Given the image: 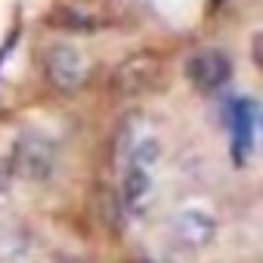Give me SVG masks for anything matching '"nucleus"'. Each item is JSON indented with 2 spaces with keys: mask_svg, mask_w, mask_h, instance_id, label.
I'll use <instances>...</instances> for the list:
<instances>
[{
  "mask_svg": "<svg viewBox=\"0 0 263 263\" xmlns=\"http://www.w3.org/2000/svg\"><path fill=\"white\" fill-rule=\"evenodd\" d=\"M217 226H214V217L198 211V208H186L180 214H174L171 220V235L180 248H189V251H198L204 248L211 238H214Z\"/></svg>",
  "mask_w": 263,
  "mask_h": 263,
  "instance_id": "obj_5",
  "label": "nucleus"
},
{
  "mask_svg": "<svg viewBox=\"0 0 263 263\" xmlns=\"http://www.w3.org/2000/svg\"><path fill=\"white\" fill-rule=\"evenodd\" d=\"M152 171L143 167H124V204L130 214H143L152 201Z\"/></svg>",
  "mask_w": 263,
  "mask_h": 263,
  "instance_id": "obj_7",
  "label": "nucleus"
},
{
  "mask_svg": "<svg viewBox=\"0 0 263 263\" xmlns=\"http://www.w3.org/2000/svg\"><path fill=\"white\" fill-rule=\"evenodd\" d=\"M50 25H56V28H68V31H90V28H93V19L84 16V13H78V10L59 7V10H53Z\"/></svg>",
  "mask_w": 263,
  "mask_h": 263,
  "instance_id": "obj_8",
  "label": "nucleus"
},
{
  "mask_svg": "<svg viewBox=\"0 0 263 263\" xmlns=\"http://www.w3.org/2000/svg\"><path fill=\"white\" fill-rule=\"evenodd\" d=\"M229 127H232V146H235V158L245 161L251 140H254V127H257V102L251 99H238L229 108Z\"/></svg>",
  "mask_w": 263,
  "mask_h": 263,
  "instance_id": "obj_6",
  "label": "nucleus"
},
{
  "mask_svg": "<svg viewBox=\"0 0 263 263\" xmlns=\"http://www.w3.org/2000/svg\"><path fill=\"white\" fill-rule=\"evenodd\" d=\"M254 59L260 62V37H254Z\"/></svg>",
  "mask_w": 263,
  "mask_h": 263,
  "instance_id": "obj_9",
  "label": "nucleus"
},
{
  "mask_svg": "<svg viewBox=\"0 0 263 263\" xmlns=\"http://www.w3.org/2000/svg\"><path fill=\"white\" fill-rule=\"evenodd\" d=\"M56 143L44 134H22L13 146V171L25 180H47L56 171Z\"/></svg>",
  "mask_w": 263,
  "mask_h": 263,
  "instance_id": "obj_1",
  "label": "nucleus"
},
{
  "mask_svg": "<svg viewBox=\"0 0 263 263\" xmlns=\"http://www.w3.org/2000/svg\"><path fill=\"white\" fill-rule=\"evenodd\" d=\"M44 65H47V78H50V84L59 87V90H65V93L78 90V87L87 81V71H90L84 53H78L74 47H65V44L53 47V50L47 53Z\"/></svg>",
  "mask_w": 263,
  "mask_h": 263,
  "instance_id": "obj_3",
  "label": "nucleus"
},
{
  "mask_svg": "<svg viewBox=\"0 0 263 263\" xmlns=\"http://www.w3.org/2000/svg\"><path fill=\"white\" fill-rule=\"evenodd\" d=\"M161 74V59L155 53H137L118 65L115 71V90L121 96H137L146 93Z\"/></svg>",
  "mask_w": 263,
  "mask_h": 263,
  "instance_id": "obj_2",
  "label": "nucleus"
},
{
  "mask_svg": "<svg viewBox=\"0 0 263 263\" xmlns=\"http://www.w3.org/2000/svg\"><path fill=\"white\" fill-rule=\"evenodd\" d=\"M229 74H232V62H229V56L220 53V50H198V53L189 56V62H186V78H189L192 87L201 90V93L220 90V87L229 81Z\"/></svg>",
  "mask_w": 263,
  "mask_h": 263,
  "instance_id": "obj_4",
  "label": "nucleus"
}]
</instances>
